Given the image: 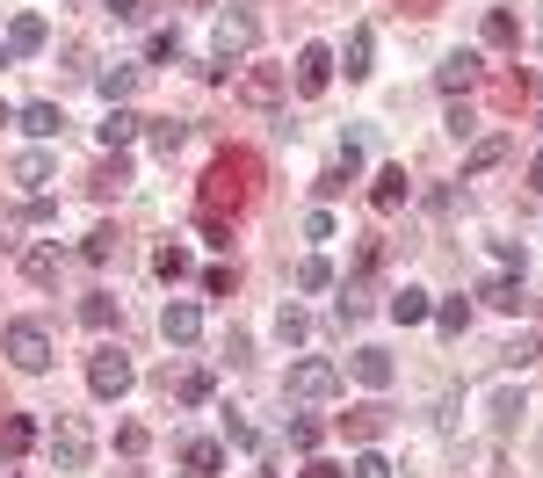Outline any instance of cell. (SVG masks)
Instances as JSON below:
<instances>
[{"label":"cell","mask_w":543,"mask_h":478,"mask_svg":"<svg viewBox=\"0 0 543 478\" xmlns=\"http://www.w3.org/2000/svg\"><path fill=\"white\" fill-rule=\"evenodd\" d=\"M391 319H399V326H420V319H435V297L428 290H391Z\"/></svg>","instance_id":"cell-15"},{"label":"cell","mask_w":543,"mask_h":478,"mask_svg":"<svg viewBox=\"0 0 543 478\" xmlns=\"http://www.w3.org/2000/svg\"><path fill=\"white\" fill-rule=\"evenodd\" d=\"M87 457H95V428H87L80 413H58V428H51V464H58V471H87Z\"/></svg>","instance_id":"cell-2"},{"label":"cell","mask_w":543,"mask_h":478,"mask_svg":"<svg viewBox=\"0 0 543 478\" xmlns=\"http://www.w3.org/2000/svg\"><path fill=\"white\" fill-rule=\"evenodd\" d=\"M348 370H355V384H370V392H384V384L399 377V363H391L384 348H355V363H348Z\"/></svg>","instance_id":"cell-11"},{"label":"cell","mask_w":543,"mask_h":478,"mask_svg":"<svg viewBox=\"0 0 543 478\" xmlns=\"http://www.w3.org/2000/svg\"><path fill=\"white\" fill-rule=\"evenodd\" d=\"M348 428H355V435H377V428H384V406H355Z\"/></svg>","instance_id":"cell-35"},{"label":"cell","mask_w":543,"mask_h":478,"mask_svg":"<svg viewBox=\"0 0 543 478\" xmlns=\"http://www.w3.org/2000/svg\"><path fill=\"white\" fill-rule=\"evenodd\" d=\"M58 261H66L58 247H29V254H22V276H29V283H58Z\"/></svg>","instance_id":"cell-21"},{"label":"cell","mask_w":543,"mask_h":478,"mask_svg":"<svg viewBox=\"0 0 543 478\" xmlns=\"http://www.w3.org/2000/svg\"><path fill=\"white\" fill-rule=\"evenodd\" d=\"M181 464H189V478H218L225 450H218V442H189V450H181Z\"/></svg>","instance_id":"cell-22"},{"label":"cell","mask_w":543,"mask_h":478,"mask_svg":"<svg viewBox=\"0 0 543 478\" xmlns=\"http://www.w3.org/2000/svg\"><path fill=\"white\" fill-rule=\"evenodd\" d=\"M290 442L297 450H319V421H290Z\"/></svg>","instance_id":"cell-36"},{"label":"cell","mask_w":543,"mask_h":478,"mask_svg":"<svg viewBox=\"0 0 543 478\" xmlns=\"http://www.w3.org/2000/svg\"><path fill=\"white\" fill-rule=\"evenodd\" d=\"M160 334H167L174 348H189V341L203 334V305H196V297H174V305L160 312Z\"/></svg>","instance_id":"cell-7"},{"label":"cell","mask_w":543,"mask_h":478,"mask_svg":"<svg viewBox=\"0 0 543 478\" xmlns=\"http://www.w3.org/2000/svg\"><path fill=\"white\" fill-rule=\"evenodd\" d=\"M174 392H181V399H189V406H203V399H210V377H203V370H189V377H181V384H174Z\"/></svg>","instance_id":"cell-34"},{"label":"cell","mask_w":543,"mask_h":478,"mask_svg":"<svg viewBox=\"0 0 543 478\" xmlns=\"http://www.w3.org/2000/svg\"><path fill=\"white\" fill-rule=\"evenodd\" d=\"M44 44H51L44 15H29V8H22V15L8 22V51H15V58H29V51H44Z\"/></svg>","instance_id":"cell-13"},{"label":"cell","mask_w":543,"mask_h":478,"mask_svg":"<svg viewBox=\"0 0 543 478\" xmlns=\"http://www.w3.org/2000/svg\"><path fill=\"white\" fill-rule=\"evenodd\" d=\"M0 66H15V51H8V44H0Z\"/></svg>","instance_id":"cell-41"},{"label":"cell","mask_w":543,"mask_h":478,"mask_svg":"<svg viewBox=\"0 0 543 478\" xmlns=\"http://www.w3.org/2000/svg\"><path fill=\"white\" fill-rule=\"evenodd\" d=\"M370 51H377V37H370V22H355V29H348V44H341V58H334V66H341L348 80H370Z\"/></svg>","instance_id":"cell-9"},{"label":"cell","mask_w":543,"mask_h":478,"mask_svg":"<svg viewBox=\"0 0 543 478\" xmlns=\"http://www.w3.org/2000/svg\"><path fill=\"white\" fill-rule=\"evenodd\" d=\"M181 145H189V124H174V116H160V124H153V153H160V160H174Z\"/></svg>","instance_id":"cell-25"},{"label":"cell","mask_w":543,"mask_h":478,"mask_svg":"<svg viewBox=\"0 0 543 478\" xmlns=\"http://www.w3.org/2000/svg\"><path fill=\"white\" fill-rule=\"evenodd\" d=\"M87 392L95 399H124L131 392V355L124 348H95L87 355Z\"/></svg>","instance_id":"cell-3"},{"label":"cell","mask_w":543,"mask_h":478,"mask_svg":"<svg viewBox=\"0 0 543 478\" xmlns=\"http://www.w3.org/2000/svg\"><path fill=\"white\" fill-rule=\"evenodd\" d=\"M435 326H442L449 341H464V326H471V305H464V297H442V305H435Z\"/></svg>","instance_id":"cell-23"},{"label":"cell","mask_w":543,"mask_h":478,"mask_svg":"<svg viewBox=\"0 0 543 478\" xmlns=\"http://www.w3.org/2000/svg\"><path fill=\"white\" fill-rule=\"evenodd\" d=\"M254 37H261V22H254L247 8H232V15L218 22V58H247V51H254Z\"/></svg>","instance_id":"cell-8"},{"label":"cell","mask_w":543,"mask_h":478,"mask_svg":"<svg viewBox=\"0 0 543 478\" xmlns=\"http://www.w3.org/2000/svg\"><path fill=\"white\" fill-rule=\"evenodd\" d=\"M486 44H515V15H507V8L486 15Z\"/></svg>","instance_id":"cell-33"},{"label":"cell","mask_w":543,"mask_h":478,"mask_svg":"<svg viewBox=\"0 0 543 478\" xmlns=\"http://www.w3.org/2000/svg\"><path fill=\"white\" fill-rule=\"evenodd\" d=\"M95 87H102V102H124L131 87H138V66H124V58H116V66H102V73H95Z\"/></svg>","instance_id":"cell-19"},{"label":"cell","mask_w":543,"mask_h":478,"mask_svg":"<svg viewBox=\"0 0 543 478\" xmlns=\"http://www.w3.org/2000/svg\"><path fill=\"white\" fill-rule=\"evenodd\" d=\"M0 355H8L15 370L37 377V370H51V334L37 319H15V326H0Z\"/></svg>","instance_id":"cell-1"},{"label":"cell","mask_w":543,"mask_h":478,"mask_svg":"<svg viewBox=\"0 0 543 478\" xmlns=\"http://www.w3.org/2000/svg\"><path fill=\"white\" fill-rule=\"evenodd\" d=\"M15 182H22L29 196H44V189L58 182V160L44 153V145H37V153H22V160H15Z\"/></svg>","instance_id":"cell-12"},{"label":"cell","mask_w":543,"mask_h":478,"mask_svg":"<svg viewBox=\"0 0 543 478\" xmlns=\"http://www.w3.org/2000/svg\"><path fill=\"white\" fill-rule=\"evenodd\" d=\"M102 8H109L116 22H138V15H145V8H138V0H102Z\"/></svg>","instance_id":"cell-37"},{"label":"cell","mask_w":543,"mask_h":478,"mask_svg":"<svg viewBox=\"0 0 543 478\" xmlns=\"http://www.w3.org/2000/svg\"><path fill=\"white\" fill-rule=\"evenodd\" d=\"M370 203H377V211H399V203H406V167H384L377 189H370Z\"/></svg>","instance_id":"cell-20"},{"label":"cell","mask_w":543,"mask_h":478,"mask_svg":"<svg viewBox=\"0 0 543 478\" xmlns=\"http://www.w3.org/2000/svg\"><path fill=\"white\" fill-rule=\"evenodd\" d=\"M529 189H543V153H536V167H529Z\"/></svg>","instance_id":"cell-39"},{"label":"cell","mask_w":543,"mask_h":478,"mask_svg":"<svg viewBox=\"0 0 543 478\" xmlns=\"http://www.w3.org/2000/svg\"><path fill=\"white\" fill-rule=\"evenodd\" d=\"M153 268H160L167 283H181V276H189V254H181V247H160V254H153Z\"/></svg>","instance_id":"cell-31"},{"label":"cell","mask_w":543,"mask_h":478,"mask_svg":"<svg viewBox=\"0 0 543 478\" xmlns=\"http://www.w3.org/2000/svg\"><path fill=\"white\" fill-rule=\"evenodd\" d=\"M8 124H15V109H8V102H0V131H8Z\"/></svg>","instance_id":"cell-40"},{"label":"cell","mask_w":543,"mask_h":478,"mask_svg":"<svg viewBox=\"0 0 543 478\" xmlns=\"http://www.w3.org/2000/svg\"><path fill=\"white\" fill-rule=\"evenodd\" d=\"M500 160H507V138H478L471 153H464V182H478V174L500 167Z\"/></svg>","instance_id":"cell-18"},{"label":"cell","mask_w":543,"mask_h":478,"mask_svg":"<svg viewBox=\"0 0 543 478\" xmlns=\"http://www.w3.org/2000/svg\"><path fill=\"white\" fill-rule=\"evenodd\" d=\"M138 124H145V116H131L124 102H109V116H102V124H95V138L109 145V153H124V145L138 138Z\"/></svg>","instance_id":"cell-10"},{"label":"cell","mask_w":543,"mask_h":478,"mask_svg":"<svg viewBox=\"0 0 543 478\" xmlns=\"http://www.w3.org/2000/svg\"><path fill=\"white\" fill-rule=\"evenodd\" d=\"M297 290H334V268H326L319 254H312V261H297Z\"/></svg>","instance_id":"cell-28"},{"label":"cell","mask_w":543,"mask_h":478,"mask_svg":"<svg viewBox=\"0 0 543 478\" xmlns=\"http://www.w3.org/2000/svg\"><path fill=\"white\" fill-rule=\"evenodd\" d=\"M478 297H486V305H500V312H522V276H493Z\"/></svg>","instance_id":"cell-24"},{"label":"cell","mask_w":543,"mask_h":478,"mask_svg":"<svg viewBox=\"0 0 543 478\" xmlns=\"http://www.w3.org/2000/svg\"><path fill=\"white\" fill-rule=\"evenodd\" d=\"M15 124H22L29 138H58V131H66V109H58V102H29Z\"/></svg>","instance_id":"cell-14"},{"label":"cell","mask_w":543,"mask_h":478,"mask_svg":"<svg viewBox=\"0 0 543 478\" xmlns=\"http://www.w3.org/2000/svg\"><path fill=\"white\" fill-rule=\"evenodd\" d=\"M239 95H247V102H283V95H290V80L261 66V73H247V80H239Z\"/></svg>","instance_id":"cell-17"},{"label":"cell","mask_w":543,"mask_h":478,"mask_svg":"<svg viewBox=\"0 0 543 478\" xmlns=\"http://www.w3.org/2000/svg\"><path fill=\"white\" fill-rule=\"evenodd\" d=\"M261 478H276V471H261Z\"/></svg>","instance_id":"cell-42"},{"label":"cell","mask_w":543,"mask_h":478,"mask_svg":"<svg viewBox=\"0 0 543 478\" xmlns=\"http://www.w3.org/2000/svg\"><path fill=\"white\" fill-rule=\"evenodd\" d=\"M305 478H341V464H326V457H312V464H305Z\"/></svg>","instance_id":"cell-38"},{"label":"cell","mask_w":543,"mask_h":478,"mask_svg":"<svg viewBox=\"0 0 543 478\" xmlns=\"http://www.w3.org/2000/svg\"><path fill=\"white\" fill-rule=\"evenodd\" d=\"M109 254H116V232H109V225H102V232H87V239H80V261H95V268H102Z\"/></svg>","instance_id":"cell-29"},{"label":"cell","mask_w":543,"mask_h":478,"mask_svg":"<svg viewBox=\"0 0 543 478\" xmlns=\"http://www.w3.org/2000/svg\"><path fill=\"white\" fill-rule=\"evenodd\" d=\"M80 319L95 326V334H102V326H116V297H109V290H95V297H80Z\"/></svg>","instance_id":"cell-27"},{"label":"cell","mask_w":543,"mask_h":478,"mask_svg":"<svg viewBox=\"0 0 543 478\" xmlns=\"http://www.w3.org/2000/svg\"><path fill=\"white\" fill-rule=\"evenodd\" d=\"M87 189H95L102 203H109V196H124V189H131V160H124V153H109V160L95 167V182H87Z\"/></svg>","instance_id":"cell-16"},{"label":"cell","mask_w":543,"mask_h":478,"mask_svg":"<svg viewBox=\"0 0 543 478\" xmlns=\"http://www.w3.org/2000/svg\"><path fill=\"white\" fill-rule=\"evenodd\" d=\"M29 442H37V421H29V413H15V421L0 428V450H8V457H22Z\"/></svg>","instance_id":"cell-26"},{"label":"cell","mask_w":543,"mask_h":478,"mask_svg":"<svg viewBox=\"0 0 543 478\" xmlns=\"http://www.w3.org/2000/svg\"><path fill=\"white\" fill-rule=\"evenodd\" d=\"M276 334H283V341L297 348V341H305V334H312V319H305V312H297V305H283V312H276Z\"/></svg>","instance_id":"cell-30"},{"label":"cell","mask_w":543,"mask_h":478,"mask_svg":"<svg viewBox=\"0 0 543 478\" xmlns=\"http://www.w3.org/2000/svg\"><path fill=\"white\" fill-rule=\"evenodd\" d=\"M478 73H486V58H478V51H449L442 66H435V87H442V95H471Z\"/></svg>","instance_id":"cell-6"},{"label":"cell","mask_w":543,"mask_h":478,"mask_svg":"<svg viewBox=\"0 0 543 478\" xmlns=\"http://www.w3.org/2000/svg\"><path fill=\"white\" fill-rule=\"evenodd\" d=\"M341 392V370L326 363V355H305V363H290V399H334Z\"/></svg>","instance_id":"cell-4"},{"label":"cell","mask_w":543,"mask_h":478,"mask_svg":"<svg viewBox=\"0 0 543 478\" xmlns=\"http://www.w3.org/2000/svg\"><path fill=\"white\" fill-rule=\"evenodd\" d=\"M348 478H391V464H384L377 450H355V464H348Z\"/></svg>","instance_id":"cell-32"},{"label":"cell","mask_w":543,"mask_h":478,"mask_svg":"<svg viewBox=\"0 0 543 478\" xmlns=\"http://www.w3.org/2000/svg\"><path fill=\"white\" fill-rule=\"evenodd\" d=\"M290 87H297V95H326V87H334V51H326V44H305V51H297V73H290Z\"/></svg>","instance_id":"cell-5"}]
</instances>
